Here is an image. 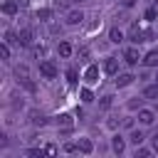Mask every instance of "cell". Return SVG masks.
Returning a JSON list of instances; mask_svg holds the SVG:
<instances>
[{"mask_svg": "<svg viewBox=\"0 0 158 158\" xmlns=\"http://www.w3.org/2000/svg\"><path fill=\"white\" fill-rule=\"evenodd\" d=\"M64 151H67V153H74V151H79V146H77V143H67Z\"/></svg>", "mask_w": 158, "mask_h": 158, "instance_id": "obj_23", "label": "cell"}, {"mask_svg": "<svg viewBox=\"0 0 158 158\" xmlns=\"http://www.w3.org/2000/svg\"><path fill=\"white\" fill-rule=\"evenodd\" d=\"M104 72H106V74H116V72H118V59H116V57H106Z\"/></svg>", "mask_w": 158, "mask_h": 158, "instance_id": "obj_3", "label": "cell"}, {"mask_svg": "<svg viewBox=\"0 0 158 158\" xmlns=\"http://www.w3.org/2000/svg\"><path fill=\"white\" fill-rule=\"evenodd\" d=\"M151 143H153V151H158V133L151 136Z\"/></svg>", "mask_w": 158, "mask_h": 158, "instance_id": "obj_28", "label": "cell"}, {"mask_svg": "<svg viewBox=\"0 0 158 158\" xmlns=\"http://www.w3.org/2000/svg\"><path fill=\"white\" fill-rule=\"evenodd\" d=\"M121 2H123V7H131V5L136 2V0H121Z\"/></svg>", "mask_w": 158, "mask_h": 158, "instance_id": "obj_29", "label": "cell"}, {"mask_svg": "<svg viewBox=\"0 0 158 158\" xmlns=\"http://www.w3.org/2000/svg\"><path fill=\"white\" fill-rule=\"evenodd\" d=\"M96 77H99V67H94V64H89V67H86V72H84V79H86L89 84H94V81H99Z\"/></svg>", "mask_w": 158, "mask_h": 158, "instance_id": "obj_6", "label": "cell"}, {"mask_svg": "<svg viewBox=\"0 0 158 158\" xmlns=\"http://www.w3.org/2000/svg\"><path fill=\"white\" fill-rule=\"evenodd\" d=\"M109 106H111V96H104L101 99V109H109Z\"/></svg>", "mask_w": 158, "mask_h": 158, "instance_id": "obj_27", "label": "cell"}, {"mask_svg": "<svg viewBox=\"0 0 158 158\" xmlns=\"http://www.w3.org/2000/svg\"><path fill=\"white\" fill-rule=\"evenodd\" d=\"M59 123H62V126H69V123H72L69 114H62V116H59Z\"/></svg>", "mask_w": 158, "mask_h": 158, "instance_id": "obj_20", "label": "cell"}, {"mask_svg": "<svg viewBox=\"0 0 158 158\" xmlns=\"http://www.w3.org/2000/svg\"><path fill=\"white\" fill-rule=\"evenodd\" d=\"M40 74H42L44 79H54V77H57V64H54L52 59L40 62Z\"/></svg>", "mask_w": 158, "mask_h": 158, "instance_id": "obj_1", "label": "cell"}, {"mask_svg": "<svg viewBox=\"0 0 158 158\" xmlns=\"http://www.w3.org/2000/svg\"><path fill=\"white\" fill-rule=\"evenodd\" d=\"M109 40H111L114 44H121V42H123V32H121L118 27H111V30H109Z\"/></svg>", "mask_w": 158, "mask_h": 158, "instance_id": "obj_8", "label": "cell"}, {"mask_svg": "<svg viewBox=\"0 0 158 158\" xmlns=\"http://www.w3.org/2000/svg\"><path fill=\"white\" fill-rule=\"evenodd\" d=\"M49 15H52V12H49V10H40V12H37V17H40V20H47V17H49Z\"/></svg>", "mask_w": 158, "mask_h": 158, "instance_id": "obj_25", "label": "cell"}, {"mask_svg": "<svg viewBox=\"0 0 158 158\" xmlns=\"http://www.w3.org/2000/svg\"><path fill=\"white\" fill-rule=\"evenodd\" d=\"M77 146H79V151H81V153H91V151H94V143H91L89 138H79V143H77Z\"/></svg>", "mask_w": 158, "mask_h": 158, "instance_id": "obj_12", "label": "cell"}, {"mask_svg": "<svg viewBox=\"0 0 158 158\" xmlns=\"http://www.w3.org/2000/svg\"><path fill=\"white\" fill-rule=\"evenodd\" d=\"M44 153H49V156H54V153H57V146H52V143H47V146H44Z\"/></svg>", "mask_w": 158, "mask_h": 158, "instance_id": "obj_24", "label": "cell"}, {"mask_svg": "<svg viewBox=\"0 0 158 158\" xmlns=\"http://www.w3.org/2000/svg\"><path fill=\"white\" fill-rule=\"evenodd\" d=\"M81 20H84V15H81V10H72V12L67 15V22H69V25H79Z\"/></svg>", "mask_w": 158, "mask_h": 158, "instance_id": "obj_9", "label": "cell"}, {"mask_svg": "<svg viewBox=\"0 0 158 158\" xmlns=\"http://www.w3.org/2000/svg\"><path fill=\"white\" fill-rule=\"evenodd\" d=\"M153 118H156V114H153L151 109H141V111H138V121H141L143 126H148V123H153Z\"/></svg>", "mask_w": 158, "mask_h": 158, "instance_id": "obj_4", "label": "cell"}, {"mask_svg": "<svg viewBox=\"0 0 158 158\" xmlns=\"http://www.w3.org/2000/svg\"><path fill=\"white\" fill-rule=\"evenodd\" d=\"M143 96H146V99H158V81H156V84H148V86L143 89Z\"/></svg>", "mask_w": 158, "mask_h": 158, "instance_id": "obj_10", "label": "cell"}, {"mask_svg": "<svg viewBox=\"0 0 158 158\" xmlns=\"http://www.w3.org/2000/svg\"><path fill=\"white\" fill-rule=\"evenodd\" d=\"M0 54H2V59H7V57H10V47L2 44V47H0Z\"/></svg>", "mask_w": 158, "mask_h": 158, "instance_id": "obj_22", "label": "cell"}, {"mask_svg": "<svg viewBox=\"0 0 158 158\" xmlns=\"http://www.w3.org/2000/svg\"><path fill=\"white\" fill-rule=\"evenodd\" d=\"M156 81H158V74H156Z\"/></svg>", "mask_w": 158, "mask_h": 158, "instance_id": "obj_30", "label": "cell"}, {"mask_svg": "<svg viewBox=\"0 0 158 158\" xmlns=\"http://www.w3.org/2000/svg\"><path fill=\"white\" fill-rule=\"evenodd\" d=\"M123 59H126V64H138V49L136 47H126L123 49Z\"/></svg>", "mask_w": 158, "mask_h": 158, "instance_id": "obj_2", "label": "cell"}, {"mask_svg": "<svg viewBox=\"0 0 158 158\" xmlns=\"http://www.w3.org/2000/svg\"><path fill=\"white\" fill-rule=\"evenodd\" d=\"M141 141H143V133H141V131H133V133H131V143H136V146H138Z\"/></svg>", "mask_w": 158, "mask_h": 158, "instance_id": "obj_18", "label": "cell"}, {"mask_svg": "<svg viewBox=\"0 0 158 158\" xmlns=\"http://www.w3.org/2000/svg\"><path fill=\"white\" fill-rule=\"evenodd\" d=\"M153 17H156V7H148L146 10V20H153Z\"/></svg>", "mask_w": 158, "mask_h": 158, "instance_id": "obj_26", "label": "cell"}, {"mask_svg": "<svg viewBox=\"0 0 158 158\" xmlns=\"http://www.w3.org/2000/svg\"><path fill=\"white\" fill-rule=\"evenodd\" d=\"M32 123H35V126H42V123H44V116L35 114V116H32Z\"/></svg>", "mask_w": 158, "mask_h": 158, "instance_id": "obj_19", "label": "cell"}, {"mask_svg": "<svg viewBox=\"0 0 158 158\" xmlns=\"http://www.w3.org/2000/svg\"><path fill=\"white\" fill-rule=\"evenodd\" d=\"M81 101H86V104H89V101H94V94H91V91H89L86 86L81 89Z\"/></svg>", "mask_w": 158, "mask_h": 158, "instance_id": "obj_17", "label": "cell"}, {"mask_svg": "<svg viewBox=\"0 0 158 158\" xmlns=\"http://www.w3.org/2000/svg\"><path fill=\"white\" fill-rule=\"evenodd\" d=\"M143 64H146V67H158V49H151V52L143 57Z\"/></svg>", "mask_w": 158, "mask_h": 158, "instance_id": "obj_7", "label": "cell"}, {"mask_svg": "<svg viewBox=\"0 0 158 158\" xmlns=\"http://www.w3.org/2000/svg\"><path fill=\"white\" fill-rule=\"evenodd\" d=\"M77 77H79V72H77V69H74V67H72V69H69V72H67V79H69V84H77V81H79V79H77Z\"/></svg>", "mask_w": 158, "mask_h": 158, "instance_id": "obj_16", "label": "cell"}, {"mask_svg": "<svg viewBox=\"0 0 158 158\" xmlns=\"http://www.w3.org/2000/svg\"><path fill=\"white\" fill-rule=\"evenodd\" d=\"M111 148H114L116 153H123V148H126L123 138H121V136H114V143H111Z\"/></svg>", "mask_w": 158, "mask_h": 158, "instance_id": "obj_14", "label": "cell"}, {"mask_svg": "<svg viewBox=\"0 0 158 158\" xmlns=\"http://www.w3.org/2000/svg\"><path fill=\"white\" fill-rule=\"evenodd\" d=\"M151 156V151H146V148H138L136 151V158H148Z\"/></svg>", "mask_w": 158, "mask_h": 158, "instance_id": "obj_21", "label": "cell"}, {"mask_svg": "<svg viewBox=\"0 0 158 158\" xmlns=\"http://www.w3.org/2000/svg\"><path fill=\"white\" fill-rule=\"evenodd\" d=\"M77 2H84V0H77Z\"/></svg>", "mask_w": 158, "mask_h": 158, "instance_id": "obj_31", "label": "cell"}, {"mask_svg": "<svg viewBox=\"0 0 158 158\" xmlns=\"http://www.w3.org/2000/svg\"><path fill=\"white\" fill-rule=\"evenodd\" d=\"M57 52H59V57L67 59V57H72V44H69V42H62V44L57 47Z\"/></svg>", "mask_w": 158, "mask_h": 158, "instance_id": "obj_13", "label": "cell"}, {"mask_svg": "<svg viewBox=\"0 0 158 158\" xmlns=\"http://www.w3.org/2000/svg\"><path fill=\"white\" fill-rule=\"evenodd\" d=\"M32 40H35L32 30H22V32H20V37H17V42H20L22 47H30V44H32Z\"/></svg>", "mask_w": 158, "mask_h": 158, "instance_id": "obj_5", "label": "cell"}, {"mask_svg": "<svg viewBox=\"0 0 158 158\" xmlns=\"http://www.w3.org/2000/svg\"><path fill=\"white\" fill-rule=\"evenodd\" d=\"M133 79H136L133 74H118V77H116V86H128Z\"/></svg>", "mask_w": 158, "mask_h": 158, "instance_id": "obj_11", "label": "cell"}, {"mask_svg": "<svg viewBox=\"0 0 158 158\" xmlns=\"http://www.w3.org/2000/svg\"><path fill=\"white\" fill-rule=\"evenodd\" d=\"M2 12H7V15H15V12H17V2H15V0H7V2L2 5Z\"/></svg>", "mask_w": 158, "mask_h": 158, "instance_id": "obj_15", "label": "cell"}]
</instances>
